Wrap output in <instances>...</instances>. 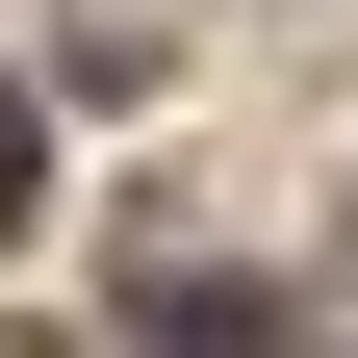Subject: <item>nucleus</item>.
Wrapping results in <instances>:
<instances>
[{
	"label": "nucleus",
	"instance_id": "1",
	"mask_svg": "<svg viewBox=\"0 0 358 358\" xmlns=\"http://www.w3.org/2000/svg\"><path fill=\"white\" fill-rule=\"evenodd\" d=\"M128 358H307V307H282V282H205V256H154V282H128Z\"/></svg>",
	"mask_w": 358,
	"mask_h": 358
},
{
	"label": "nucleus",
	"instance_id": "2",
	"mask_svg": "<svg viewBox=\"0 0 358 358\" xmlns=\"http://www.w3.org/2000/svg\"><path fill=\"white\" fill-rule=\"evenodd\" d=\"M26 205H52V128H26V77H0V231H26Z\"/></svg>",
	"mask_w": 358,
	"mask_h": 358
}]
</instances>
